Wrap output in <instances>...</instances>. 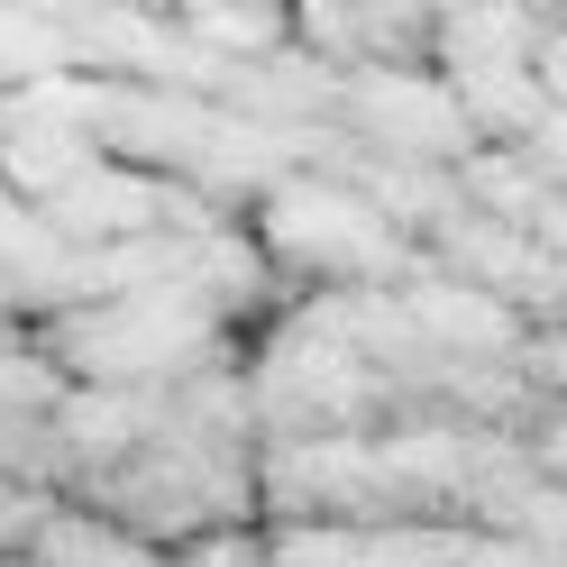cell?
<instances>
[{"mask_svg": "<svg viewBox=\"0 0 567 567\" xmlns=\"http://www.w3.org/2000/svg\"><path fill=\"white\" fill-rule=\"evenodd\" d=\"M257 247L293 275H321V293H348V284H412L421 247L375 220V202L348 184V174H284V184L257 202Z\"/></svg>", "mask_w": 567, "mask_h": 567, "instance_id": "obj_1", "label": "cell"}, {"mask_svg": "<svg viewBox=\"0 0 567 567\" xmlns=\"http://www.w3.org/2000/svg\"><path fill=\"white\" fill-rule=\"evenodd\" d=\"M339 128L367 156H403V165H467L485 137L457 111V92L440 83V64H358L339 92Z\"/></svg>", "mask_w": 567, "mask_h": 567, "instance_id": "obj_2", "label": "cell"}, {"mask_svg": "<svg viewBox=\"0 0 567 567\" xmlns=\"http://www.w3.org/2000/svg\"><path fill=\"white\" fill-rule=\"evenodd\" d=\"M403 311H412V330L440 367H522V348H530V321L513 302H494V293H476V284H457L440 266H421L403 284Z\"/></svg>", "mask_w": 567, "mask_h": 567, "instance_id": "obj_3", "label": "cell"}, {"mask_svg": "<svg viewBox=\"0 0 567 567\" xmlns=\"http://www.w3.org/2000/svg\"><path fill=\"white\" fill-rule=\"evenodd\" d=\"M174 28H184L193 47H210L229 74L275 64L284 47H293V10H266V0H193V10H174Z\"/></svg>", "mask_w": 567, "mask_h": 567, "instance_id": "obj_4", "label": "cell"}, {"mask_svg": "<svg viewBox=\"0 0 567 567\" xmlns=\"http://www.w3.org/2000/svg\"><path fill=\"white\" fill-rule=\"evenodd\" d=\"M457 193H467V210H485V220L530 229V220H540V202H549L558 184L530 165V147H476L467 165H457Z\"/></svg>", "mask_w": 567, "mask_h": 567, "instance_id": "obj_5", "label": "cell"}, {"mask_svg": "<svg viewBox=\"0 0 567 567\" xmlns=\"http://www.w3.org/2000/svg\"><path fill=\"white\" fill-rule=\"evenodd\" d=\"M38 558L47 567H165V549H147L128 522L92 513V504H55V522L38 530Z\"/></svg>", "mask_w": 567, "mask_h": 567, "instance_id": "obj_6", "label": "cell"}, {"mask_svg": "<svg viewBox=\"0 0 567 567\" xmlns=\"http://www.w3.org/2000/svg\"><path fill=\"white\" fill-rule=\"evenodd\" d=\"M0 74H10V92L55 83V74H83L64 10H0Z\"/></svg>", "mask_w": 567, "mask_h": 567, "instance_id": "obj_7", "label": "cell"}, {"mask_svg": "<svg viewBox=\"0 0 567 567\" xmlns=\"http://www.w3.org/2000/svg\"><path fill=\"white\" fill-rule=\"evenodd\" d=\"M165 567H275V540L247 530V522H229V530H202V540L165 549Z\"/></svg>", "mask_w": 567, "mask_h": 567, "instance_id": "obj_8", "label": "cell"}, {"mask_svg": "<svg viewBox=\"0 0 567 567\" xmlns=\"http://www.w3.org/2000/svg\"><path fill=\"white\" fill-rule=\"evenodd\" d=\"M47 522H55V494H47V485H19V476H0V558H28Z\"/></svg>", "mask_w": 567, "mask_h": 567, "instance_id": "obj_9", "label": "cell"}, {"mask_svg": "<svg viewBox=\"0 0 567 567\" xmlns=\"http://www.w3.org/2000/svg\"><path fill=\"white\" fill-rule=\"evenodd\" d=\"M467 567H558V558L522 549V540H467Z\"/></svg>", "mask_w": 567, "mask_h": 567, "instance_id": "obj_10", "label": "cell"}, {"mask_svg": "<svg viewBox=\"0 0 567 567\" xmlns=\"http://www.w3.org/2000/svg\"><path fill=\"white\" fill-rule=\"evenodd\" d=\"M28 339H38V330H19V311L0 302V358H10V348H28Z\"/></svg>", "mask_w": 567, "mask_h": 567, "instance_id": "obj_11", "label": "cell"}]
</instances>
